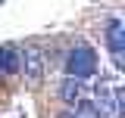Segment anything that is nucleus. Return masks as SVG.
Returning <instances> with one entry per match:
<instances>
[{
	"label": "nucleus",
	"instance_id": "obj_2",
	"mask_svg": "<svg viewBox=\"0 0 125 118\" xmlns=\"http://www.w3.org/2000/svg\"><path fill=\"white\" fill-rule=\"evenodd\" d=\"M122 100H125V90L106 87V84H100V87H97V109H100V115L119 118V115H122Z\"/></svg>",
	"mask_w": 125,
	"mask_h": 118
},
{
	"label": "nucleus",
	"instance_id": "obj_4",
	"mask_svg": "<svg viewBox=\"0 0 125 118\" xmlns=\"http://www.w3.org/2000/svg\"><path fill=\"white\" fill-rule=\"evenodd\" d=\"M19 62L25 65V78H28V81H41V75H44V59L38 53V47H25V50L19 53Z\"/></svg>",
	"mask_w": 125,
	"mask_h": 118
},
{
	"label": "nucleus",
	"instance_id": "obj_3",
	"mask_svg": "<svg viewBox=\"0 0 125 118\" xmlns=\"http://www.w3.org/2000/svg\"><path fill=\"white\" fill-rule=\"evenodd\" d=\"M106 41H109L113 62H116V68L122 72V68H125V56H122V50H125V28H122V22H119V19H113V22H109V28H106Z\"/></svg>",
	"mask_w": 125,
	"mask_h": 118
},
{
	"label": "nucleus",
	"instance_id": "obj_1",
	"mask_svg": "<svg viewBox=\"0 0 125 118\" xmlns=\"http://www.w3.org/2000/svg\"><path fill=\"white\" fill-rule=\"evenodd\" d=\"M66 72L75 75V78H88V75L97 72V53L91 47H75L69 59H66Z\"/></svg>",
	"mask_w": 125,
	"mask_h": 118
},
{
	"label": "nucleus",
	"instance_id": "obj_5",
	"mask_svg": "<svg viewBox=\"0 0 125 118\" xmlns=\"http://www.w3.org/2000/svg\"><path fill=\"white\" fill-rule=\"evenodd\" d=\"M81 93H84V84H81V78H75V75H69V78L60 84V100H62V103H69V106L75 103Z\"/></svg>",
	"mask_w": 125,
	"mask_h": 118
},
{
	"label": "nucleus",
	"instance_id": "obj_7",
	"mask_svg": "<svg viewBox=\"0 0 125 118\" xmlns=\"http://www.w3.org/2000/svg\"><path fill=\"white\" fill-rule=\"evenodd\" d=\"M72 106H75V118H103L100 109H97V103H88V100H81V96H78Z\"/></svg>",
	"mask_w": 125,
	"mask_h": 118
},
{
	"label": "nucleus",
	"instance_id": "obj_6",
	"mask_svg": "<svg viewBox=\"0 0 125 118\" xmlns=\"http://www.w3.org/2000/svg\"><path fill=\"white\" fill-rule=\"evenodd\" d=\"M0 72H3V75H16V72H19V50L0 47Z\"/></svg>",
	"mask_w": 125,
	"mask_h": 118
}]
</instances>
